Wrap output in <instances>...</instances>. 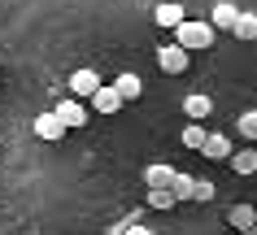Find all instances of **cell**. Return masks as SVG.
I'll return each instance as SVG.
<instances>
[{"label":"cell","mask_w":257,"mask_h":235,"mask_svg":"<svg viewBox=\"0 0 257 235\" xmlns=\"http://www.w3.org/2000/svg\"><path fill=\"white\" fill-rule=\"evenodd\" d=\"M175 44H183L188 53H201L214 44V22H201V18H183L175 27Z\"/></svg>","instance_id":"6da1fadb"},{"label":"cell","mask_w":257,"mask_h":235,"mask_svg":"<svg viewBox=\"0 0 257 235\" xmlns=\"http://www.w3.org/2000/svg\"><path fill=\"white\" fill-rule=\"evenodd\" d=\"M192 61V53L183 48V44H162L157 48V66H162V74H183Z\"/></svg>","instance_id":"7a4b0ae2"},{"label":"cell","mask_w":257,"mask_h":235,"mask_svg":"<svg viewBox=\"0 0 257 235\" xmlns=\"http://www.w3.org/2000/svg\"><path fill=\"white\" fill-rule=\"evenodd\" d=\"M57 118L66 122V131H79V126H87V105H83L79 96H66V100H57Z\"/></svg>","instance_id":"3957f363"},{"label":"cell","mask_w":257,"mask_h":235,"mask_svg":"<svg viewBox=\"0 0 257 235\" xmlns=\"http://www.w3.org/2000/svg\"><path fill=\"white\" fill-rule=\"evenodd\" d=\"M87 100H92V109H96V113H118V109H122L118 87H105V83H96V92H92Z\"/></svg>","instance_id":"277c9868"},{"label":"cell","mask_w":257,"mask_h":235,"mask_svg":"<svg viewBox=\"0 0 257 235\" xmlns=\"http://www.w3.org/2000/svg\"><path fill=\"white\" fill-rule=\"evenodd\" d=\"M183 18H188V14H183V5H175V0H162V5L153 9V22H157L162 31H175Z\"/></svg>","instance_id":"5b68a950"},{"label":"cell","mask_w":257,"mask_h":235,"mask_svg":"<svg viewBox=\"0 0 257 235\" xmlns=\"http://www.w3.org/2000/svg\"><path fill=\"white\" fill-rule=\"evenodd\" d=\"M96 83H100V74H96V70H74V74H70V96L87 100V96L96 92Z\"/></svg>","instance_id":"8992f818"},{"label":"cell","mask_w":257,"mask_h":235,"mask_svg":"<svg viewBox=\"0 0 257 235\" xmlns=\"http://www.w3.org/2000/svg\"><path fill=\"white\" fill-rule=\"evenodd\" d=\"M227 222L235 226V231H248V235H257V209H253V205H231Z\"/></svg>","instance_id":"52a82bcc"},{"label":"cell","mask_w":257,"mask_h":235,"mask_svg":"<svg viewBox=\"0 0 257 235\" xmlns=\"http://www.w3.org/2000/svg\"><path fill=\"white\" fill-rule=\"evenodd\" d=\"M35 135L53 144V139H61V135H66V122H61L57 113H40V118H35Z\"/></svg>","instance_id":"ba28073f"},{"label":"cell","mask_w":257,"mask_h":235,"mask_svg":"<svg viewBox=\"0 0 257 235\" xmlns=\"http://www.w3.org/2000/svg\"><path fill=\"white\" fill-rule=\"evenodd\" d=\"M201 157H209V161H227V157H231V139L227 135H205Z\"/></svg>","instance_id":"9c48e42d"},{"label":"cell","mask_w":257,"mask_h":235,"mask_svg":"<svg viewBox=\"0 0 257 235\" xmlns=\"http://www.w3.org/2000/svg\"><path fill=\"white\" fill-rule=\"evenodd\" d=\"M235 18H240V9H235L231 0H222V5H214L209 22H214V31H231V27H235Z\"/></svg>","instance_id":"30bf717a"},{"label":"cell","mask_w":257,"mask_h":235,"mask_svg":"<svg viewBox=\"0 0 257 235\" xmlns=\"http://www.w3.org/2000/svg\"><path fill=\"white\" fill-rule=\"evenodd\" d=\"M183 113H188V118H201V122H205V118L214 113V100L205 96V92H192V96L183 100Z\"/></svg>","instance_id":"8fae6325"},{"label":"cell","mask_w":257,"mask_h":235,"mask_svg":"<svg viewBox=\"0 0 257 235\" xmlns=\"http://www.w3.org/2000/svg\"><path fill=\"white\" fill-rule=\"evenodd\" d=\"M235 174H257V148H240L235 157H227Z\"/></svg>","instance_id":"7c38bea8"},{"label":"cell","mask_w":257,"mask_h":235,"mask_svg":"<svg viewBox=\"0 0 257 235\" xmlns=\"http://www.w3.org/2000/svg\"><path fill=\"white\" fill-rule=\"evenodd\" d=\"M170 179H175V170L166 166V161H153V166L144 170V183H149V187H166Z\"/></svg>","instance_id":"4fadbf2b"},{"label":"cell","mask_w":257,"mask_h":235,"mask_svg":"<svg viewBox=\"0 0 257 235\" xmlns=\"http://www.w3.org/2000/svg\"><path fill=\"white\" fill-rule=\"evenodd\" d=\"M118 96L122 100H140V92H144V83H140V74H118Z\"/></svg>","instance_id":"5bb4252c"},{"label":"cell","mask_w":257,"mask_h":235,"mask_svg":"<svg viewBox=\"0 0 257 235\" xmlns=\"http://www.w3.org/2000/svg\"><path fill=\"white\" fill-rule=\"evenodd\" d=\"M205 135H209V131L201 126V118H192V122L183 126V135H179V139H183V148H201V144H205Z\"/></svg>","instance_id":"9a60e30c"},{"label":"cell","mask_w":257,"mask_h":235,"mask_svg":"<svg viewBox=\"0 0 257 235\" xmlns=\"http://www.w3.org/2000/svg\"><path fill=\"white\" fill-rule=\"evenodd\" d=\"M235 40H257V14H240L235 18V27H231Z\"/></svg>","instance_id":"2e32d148"},{"label":"cell","mask_w":257,"mask_h":235,"mask_svg":"<svg viewBox=\"0 0 257 235\" xmlns=\"http://www.w3.org/2000/svg\"><path fill=\"white\" fill-rule=\"evenodd\" d=\"M166 187L175 192V200H192V187H196V179H192V174H175Z\"/></svg>","instance_id":"e0dca14e"},{"label":"cell","mask_w":257,"mask_h":235,"mask_svg":"<svg viewBox=\"0 0 257 235\" xmlns=\"http://www.w3.org/2000/svg\"><path fill=\"white\" fill-rule=\"evenodd\" d=\"M175 192L170 187H149V209H175Z\"/></svg>","instance_id":"ac0fdd59"},{"label":"cell","mask_w":257,"mask_h":235,"mask_svg":"<svg viewBox=\"0 0 257 235\" xmlns=\"http://www.w3.org/2000/svg\"><path fill=\"white\" fill-rule=\"evenodd\" d=\"M113 235H144V226H140V218H122L118 226H109Z\"/></svg>","instance_id":"d6986e66"},{"label":"cell","mask_w":257,"mask_h":235,"mask_svg":"<svg viewBox=\"0 0 257 235\" xmlns=\"http://www.w3.org/2000/svg\"><path fill=\"white\" fill-rule=\"evenodd\" d=\"M235 126H240V135H244V139H257V109H253V113H244Z\"/></svg>","instance_id":"ffe728a7"},{"label":"cell","mask_w":257,"mask_h":235,"mask_svg":"<svg viewBox=\"0 0 257 235\" xmlns=\"http://www.w3.org/2000/svg\"><path fill=\"white\" fill-rule=\"evenodd\" d=\"M192 200H214V183L196 179V187H192Z\"/></svg>","instance_id":"44dd1931"}]
</instances>
